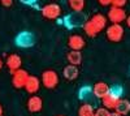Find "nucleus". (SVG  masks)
<instances>
[{
    "mask_svg": "<svg viewBox=\"0 0 130 116\" xmlns=\"http://www.w3.org/2000/svg\"><path fill=\"white\" fill-rule=\"evenodd\" d=\"M78 98L79 100H82L83 103H89L92 106V102H94V93H92V86H89V85H86L83 88L79 89L78 91Z\"/></svg>",
    "mask_w": 130,
    "mask_h": 116,
    "instance_id": "9",
    "label": "nucleus"
},
{
    "mask_svg": "<svg viewBox=\"0 0 130 116\" xmlns=\"http://www.w3.org/2000/svg\"><path fill=\"white\" fill-rule=\"evenodd\" d=\"M125 21H126V25H127V27L130 29V16H126Z\"/></svg>",
    "mask_w": 130,
    "mask_h": 116,
    "instance_id": "27",
    "label": "nucleus"
},
{
    "mask_svg": "<svg viewBox=\"0 0 130 116\" xmlns=\"http://www.w3.org/2000/svg\"><path fill=\"white\" fill-rule=\"evenodd\" d=\"M118 99H121V98H117V97H115V95H112V94H109L108 93L107 95L102 99V102H103V107L104 108H107V110H115V107H116V103L118 102Z\"/></svg>",
    "mask_w": 130,
    "mask_h": 116,
    "instance_id": "18",
    "label": "nucleus"
},
{
    "mask_svg": "<svg viewBox=\"0 0 130 116\" xmlns=\"http://www.w3.org/2000/svg\"><path fill=\"white\" fill-rule=\"evenodd\" d=\"M29 73L27 70L22 69V68H20L17 70H14L12 73V85L16 88V89H24L25 88V83L29 78Z\"/></svg>",
    "mask_w": 130,
    "mask_h": 116,
    "instance_id": "6",
    "label": "nucleus"
},
{
    "mask_svg": "<svg viewBox=\"0 0 130 116\" xmlns=\"http://www.w3.org/2000/svg\"><path fill=\"white\" fill-rule=\"evenodd\" d=\"M59 116H65V115H59Z\"/></svg>",
    "mask_w": 130,
    "mask_h": 116,
    "instance_id": "32",
    "label": "nucleus"
},
{
    "mask_svg": "<svg viewBox=\"0 0 130 116\" xmlns=\"http://www.w3.org/2000/svg\"><path fill=\"white\" fill-rule=\"evenodd\" d=\"M20 2L22 3V4H25V5H32V7H35L38 0H20Z\"/></svg>",
    "mask_w": 130,
    "mask_h": 116,
    "instance_id": "24",
    "label": "nucleus"
},
{
    "mask_svg": "<svg viewBox=\"0 0 130 116\" xmlns=\"http://www.w3.org/2000/svg\"><path fill=\"white\" fill-rule=\"evenodd\" d=\"M109 116H121V115H118L117 112H115V111H112V112H109Z\"/></svg>",
    "mask_w": 130,
    "mask_h": 116,
    "instance_id": "28",
    "label": "nucleus"
},
{
    "mask_svg": "<svg viewBox=\"0 0 130 116\" xmlns=\"http://www.w3.org/2000/svg\"><path fill=\"white\" fill-rule=\"evenodd\" d=\"M99 2V4L102 7H108V5H111V0H98Z\"/></svg>",
    "mask_w": 130,
    "mask_h": 116,
    "instance_id": "26",
    "label": "nucleus"
},
{
    "mask_svg": "<svg viewBox=\"0 0 130 116\" xmlns=\"http://www.w3.org/2000/svg\"><path fill=\"white\" fill-rule=\"evenodd\" d=\"M3 65H4V63H3V60H2V59H0V70H2Z\"/></svg>",
    "mask_w": 130,
    "mask_h": 116,
    "instance_id": "29",
    "label": "nucleus"
},
{
    "mask_svg": "<svg viewBox=\"0 0 130 116\" xmlns=\"http://www.w3.org/2000/svg\"><path fill=\"white\" fill-rule=\"evenodd\" d=\"M129 75H130V67H129Z\"/></svg>",
    "mask_w": 130,
    "mask_h": 116,
    "instance_id": "31",
    "label": "nucleus"
},
{
    "mask_svg": "<svg viewBox=\"0 0 130 116\" xmlns=\"http://www.w3.org/2000/svg\"><path fill=\"white\" fill-rule=\"evenodd\" d=\"M0 3H2L3 7H12L13 0H0Z\"/></svg>",
    "mask_w": 130,
    "mask_h": 116,
    "instance_id": "25",
    "label": "nucleus"
},
{
    "mask_svg": "<svg viewBox=\"0 0 130 116\" xmlns=\"http://www.w3.org/2000/svg\"><path fill=\"white\" fill-rule=\"evenodd\" d=\"M68 5L73 12H82L86 7V0H68Z\"/></svg>",
    "mask_w": 130,
    "mask_h": 116,
    "instance_id": "19",
    "label": "nucleus"
},
{
    "mask_svg": "<svg viewBox=\"0 0 130 116\" xmlns=\"http://www.w3.org/2000/svg\"><path fill=\"white\" fill-rule=\"evenodd\" d=\"M126 3H127V0H111V7L122 8L126 5Z\"/></svg>",
    "mask_w": 130,
    "mask_h": 116,
    "instance_id": "23",
    "label": "nucleus"
},
{
    "mask_svg": "<svg viewBox=\"0 0 130 116\" xmlns=\"http://www.w3.org/2000/svg\"><path fill=\"white\" fill-rule=\"evenodd\" d=\"M5 64H7V68L13 73L14 70L21 68V65H22V59H21V56H18L17 54H10L7 57Z\"/></svg>",
    "mask_w": 130,
    "mask_h": 116,
    "instance_id": "11",
    "label": "nucleus"
},
{
    "mask_svg": "<svg viewBox=\"0 0 130 116\" xmlns=\"http://www.w3.org/2000/svg\"><path fill=\"white\" fill-rule=\"evenodd\" d=\"M39 88H40V81H39V78L38 77H35V76H29V78H27V81H26V83H25V90L29 93V94H35L38 90H39Z\"/></svg>",
    "mask_w": 130,
    "mask_h": 116,
    "instance_id": "14",
    "label": "nucleus"
},
{
    "mask_svg": "<svg viewBox=\"0 0 130 116\" xmlns=\"http://www.w3.org/2000/svg\"><path fill=\"white\" fill-rule=\"evenodd\" d=\"M115 112H117L118 115L121 116H125L130 112V102L127 99H118V102L116 103V107L113 110Z\"/></svg>",
    "mask_w": 130,
    "mask_h": 116,
    "instance_id": "15",
    "label": "nucleus"
},
{
    "mask_svg": "<svg viewBox=\"0 0 130 116\" xmlns=\"http://www.w3.org/2000/svg\"><path fill=\"white\" fill-rule=\"evenodd\" d=\"M40 12H42V16L47 20H57L61 14V7L56 3H50L43 7L40 9Z\"/></svg>",
    "mask_w": 130,
    "mask_h": 116,
    "instance_id": "5",
    "label": "nucleus"
},
{
    "mask_svg": "<svg viewBox=\"0 0 130 116\" xmlns=\"http://www.w3.org/2000/svg\"><path fill=\"white\" fill-rule=\"evenodd\" d=\"M67 60L70 65H75V67L81 65V63H82L81 51H69L68 55H67Z\"/></svg>",
    "mask_w": 130,
    "mask_h": 116,
    "instance_id": "17",
    "label": "nucleus"
},
{
    "mask_svg": "<svg viewBox=\"0 0 130 116\" xmlns=\"http://www.w3.org/2000/svg\"><path fill=\"white\" fill-rule=\"evenodd\" d=\"M107 22L108 20L104 14H100V13H96L94 14L90 20H87L83 25V29H85V33L87 37H96L100 31L107 26Z\"/></svg>",
    "mask_w": 130,
    "mask_h": 116,
    "instance_id": "1",
    "label": "nucleus"
},
{
    "mask_svg": "<svg viewBox=\"0 0 130 116\" xmlns=\"http://www.w3.org/2000/svg\"><path fill=\"white\" fill-rule=\"evenodd\" d=\"M108 93L115 95V97H117V98H121L122 94H124V88L121 85H118V83H116V85H112L109 89H108Z\"/></svg>",
    "mask_w": 130,
    "mask_h": 116,
    "instance_id": "21",
    "label": "nucleus"
},
{
    "mask_svg": "<svg viewBox=\"0 0 130 116\" xmlns=\"http://www.w3.org/2000/svg\"><path fill=\"white\" fill-rule=\"evenodd\" d=\"M94 106L89 103H83L78 110V116H94Z\"/></svg>",
    "mask_w": 130,
    "mask_h": 116,
    "instance_id": "20",
    "label": "nucleus"
},
{
    "mask_svg": "<svg viewBox=\"0 0 130 116\" xmlns=\"http://www.w3.org/2000/svg\"><path fill=\"white\" fill-rule=\"evenodd\" d=\"M62 76L67 78L68 81H73V80H77L78 76H79V70H78V67L75 65H67L62 70Z\"/></svg>",
    "mask_w": 130,
    "mask_h": 116,
    "instance_id": "16",
    "label": "nucleus"
},
{
    "mask_svg": "<svg viewBox=\"0 0 130 116\" xmlns=\"http://www.w3.org/2000/svg\"><path fill=\"white\" fill-rule=\"evenodd\" d=\"M68 46L70 48V51H81L85 46H86V42L81 35H70L68 39Z\"/></svg>",
    "mask_w": 130,
    "mask_h": 116,
    "instance_id": "10",
    "label": "nucleus"
},
{
    "mask_svg": "<svg viewBox=\"0 0 130 116\" xmlns=\"http://www.w3.org/2000/svg\"><path fill=\"white\" fill-rule=\"evenodd\" d=\"M86 21H87V18H86V14L83 12H72L69 14H65L60 21V24H62L69 30H73L77 27H82Z\"/></svg>",
    "mask_w": 130,
    "mask_h": 116,
    "instance_id": "2",
    "label": "nucleus"
},
{
    "mask_svg": "<svg viewBox=\"0 0 130 116\" xmlns=\"http://www.w3.org/2000/svg\"><path fill=\"white\" fill-rule=\"evenodd\" d=\"M14 43L21 48H29L35 45V37L30 31H21L14 38Z\"/></svg>",
    "mask_w": 130,
    "mask_h": 116,
    "instance_id": "3",
    "label": "nucleus"
},
{
    "mask_svg": "<svg viewBox=\"0 0 130 116\" xmlns=\"http://www.w3.org/2000/svg\"><path fill=\"white\" fill-rule=\"evenodd\" d=\"M0 116H3V107H2V104H0Z\"/></svg>",
    "mask_w": 130,
    "mask_h": 116,
    "instance_id": "30",
    "label": "nucleus"
},
{
    "mask_svg": "<svg viewBox=\"0 0 130 116\" xmlns=\"http://www.w3.org/2000/svg\"><path fill=\"white\" fill-rule=\"evenodd\" d=\"M42 83L46 89H55L59 83V76L55 70L47 69L42 73Z\"/></svg>",
    "mask_w": 130,
    "mask_h": 116,
    "instance_id": "4",
    "label": "nucleus"
},
{
    "mask_svg": "<svg viewBox=\"0 0 130 116\" xmlns=\"http://www.w3.org/2000/svg\"><path fill=\"white\" fill-rule=\"evenodd\" d=\"M107 38L109 39L111 42L113 43H117V42H120L124 37V27L121 25H117V24H112L107 27Z\"/></svg>",
    "mask_w": 130,
    "mask_h": 116,
    "instance_id": "7",
    "label": "nucleus"
},
{
    "mask_svg": "<svg viewBox=\"0 0 130 116\" xmlns=\"http://www.w3.org/2000/svg\"><path fill=\"white\" fill-rule=\"evenodd\" d=\"M43 108V100L38 95H31L29 99H27V110L32 113H35V112H39L42 111Z\"/></svg>",
    "mask_w": 130,
    "mask_h": 116,
    "instance_id": "12",
    "label": "nucleus"
},
{
    "mask_svg": "<svg viewBox=\"0 0 130 116\" xmlns=\"http://www.w3.org/2000/svg\"><path fill=\"white\" fill-rule=\"evenodd\" d=\"M109 110H107L104 107H99V108H96L95 112H94V116H109Z\"/></svg>",
    "mask_w": 130,
    "mask_h": 116,
    "instance_id": "22",
    "label": "nucleus"
},
{
    "mask_svg": "<svg viewBox=\"0 0 130 116\" xmlns=\"http://www.w3.org/2000/svg\"><path fill=\"white\" fill-rule=\"evenodd\" d=\"M108 89H109V86H108L105 82H103V81L96 82L95 85L92 86L94 97L98 98V99H103V98L107 95V94H108Z\"/></svg>",
    "mask_w": 130,
    "mask_h": 116,
    "instance_id": "13",
    "label": "nucleus"
},
{
    "mask_svg": "<svg viewBox=\"0 0 130 116\" xmlns=\"http://www.w3.org/2000/svg\"><path fill=\"white\" fill-rule=\"evenodd\" d=\"M126 18V12L124 8H116V7H111L108 10L107 14V20H109L112 24H117L120 25L121 22H124Z\"/></svg>",
    "mask_w": 130,
    "mask_h": 116,
    "instance_id": "8",
    "label": "nucleus"
}]
</instances>
